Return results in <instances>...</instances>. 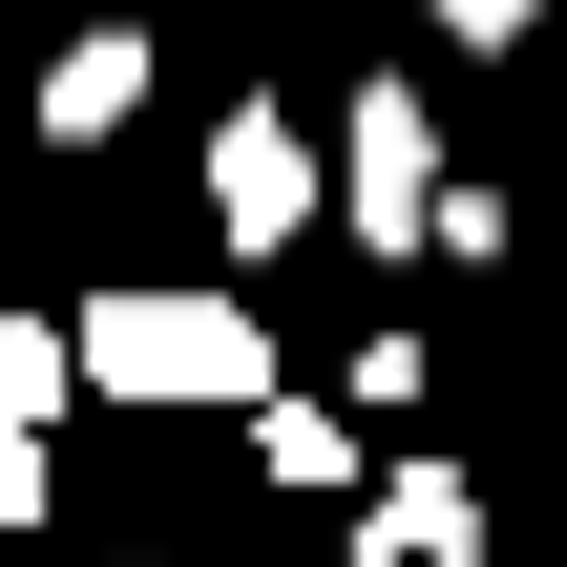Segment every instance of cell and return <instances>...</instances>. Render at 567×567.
I'll return each mask as SVG.
<instances>
[{
  "mask_svg": "<svg viewBox=\"0 0 567 567\" xmlns=\"http://www.w3.org/2000/svg\"><path fill=\"white\" fill-rule=\"evenodd\" d=\"M84 337V400H231V421H274V337H252V295H84L63 316Z\"/></svg>",
  "mask_w": 567,
  "mask_h": 567,
  "instance_id": "1",
  "label": "cell"
},
{
  "mask_svg": "<svg viewBox=\"0 0 567 567\" xmlns=\"http://www.w3.org/2000/svg\"><path fill=\"white\" fill-rule=\"evenodd\" d=\"M337 231H358V252H442V126H421V84H358V126H337Z\"/></svg>",
  "mask_w": 567,
  "mask_h": 567,
  "instance_id": "2",
  "label": "cell"
},
{
  "mask_svg": "<svg viewBox=\"0 0 567 567\" xmlns=\"http://www.w3.org/2000/svg\"><path fill=\"white\" fill-rule=\"evenodd\" d=\"M316 210H337L316 126H295V105H231V126H210V231H231V252H295Z\"/></svg>",
  "mask_w": 567,
  "mask_h": 567,
  "instance_id": "3",
  "label": "cell"
},
{
  "mask_svg": "<svg viewBox=\"0 0 567 567\" xmlns=\"http://www.w3.org/2000/svg\"><path fill=\"white\" fill-rule=\"evenodd\" d=\"M463 547H484V484H463V463H400V484L358 505V567H463Z\"/></svg>",
  "mask_w": 567,
  "mask_h": 567,
  "instance_id": "4",
  "label": "cell"
},
{
  "mask_svg": "<svg viewBox=\"0 0 567 567\" xmlns=\"http://www.w3.org/2000/svg\"><path fill=\"white\" fill-rule=\"evenodd\" d=\"M126 105H147V42H126V21H84V42L42 63V147H105Z\"/></svg>",
  "mask_w": 567,
  "mask_h": 567,
  "instance_id": "5",
  "label": "cell"
},
{
  "mask_svg": "<svg viewBox=\"0 0 567 567\" xmlns=\"http://www.w3.org/2000/svg\"><path fill=\"white\" fill-rule=\"evenodd\" d=\"M63 379H84V337H63V316H0V421H42Z\"/></svg>",
  "mask_w": 567,
  "mask_h": 567,
  "instance_id": "6",
  "label": "cell"
},
{
  "mask_svg": "<svg viewBox=\"0 0 567 567\" xmlns=\"http://www.w3.org/2000/svg\"><path fill=\"white\" fill-rule=\"evenodd\" d=\"M252 463H274V484H358V442H337L316 400H274V421H252Z\"/></svg>",
  "mask_w": 567,
  "mask_h": 567,
  "instance_id": "7",
  "label": "cell"
},
{
  "mask_svg": "<svg viewBox=\"0 0 567 567\" xmlns=\"http://www.w3.org/2000/svg\"><path fill=\"white\" fill-rule=\"evenodd\" d=\"M442 42H484V63H505V42H547V0H442Z\"/></svg>",
  "mask_w": 567,
  "mask_h": 567,
  "instance_id": "8",
  "label": "cell"
},
{
  "mask_svg": "<svg viewBox=\"0 0 567 567\" xmlns=\"http://www.w3.org/2000/svg\"><path fill=\"white\" fill-rule=\"evenodd\" d=\"M0 526H42V421H0Z\"/></svg>",
  "mask_w": 567,
  "mask_h": 567,
  "instance_id": "9",
  "label": "cell"
}]
</instances>
